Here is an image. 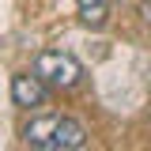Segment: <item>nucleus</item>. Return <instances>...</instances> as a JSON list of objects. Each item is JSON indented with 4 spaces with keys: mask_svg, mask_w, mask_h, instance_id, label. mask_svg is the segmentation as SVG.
Returning a JSON list of instances; mask_svg holds the SVG:
<instances>
[{
    "mask_svg": "<svg viewBox=\"0 0 151 151\" xmlns=\"http://www.w3.org/2000/svg\"><path fill=\"white\" fill-rule=\"evenodd\" d=\"M30 72L45 87H53V91H72V87L83 83V64L72 53H64V49H42L34 57V68Z\"/></svg>",
    "mask_w": 151,
    "mask_h": 151,
    "instance_id": "nucleus-1",
    "label": "nucleus"
},
{
    "mask_svg": "<svg viewBox=\"0 0 151 151\" xmlns=\"http://www.w3.org/2000/svg\"><path fill=\"white\" fill-rule=\"evenodd\" d=\"M12 102L23 110H38V106L49 102V87L34 72H19V76H12Z\"/></svg>",
    "mask_w": 151,
    "mask_h": 151,
    "instance_id": "nucleus-2",
    "label": "nucleus"
},
{
    "mask_svg": "<svg viewBox=\"0 0 151 151\" xmlns=\"http://www.w3.org/2000/svg\"><path fill=\"white\" fill-rule=\"evenodd\" d=\"M57 125H60V113H38V117H30L23 125V140L34 151H49L53 136H57Z\"/></svg>",
    "mask_w": 151,
    "mask_h": 151,
    "instance_id": "nucleus-3",
    "label": "nucleus"
},
{
    "mask_svg": "<svg viewBox=\"0 0 151 151\" xmlns=\"http://www.w3.org/2000/svg\"><path fill=\"white\" fill-rule=\"evenodd\" d=\"M53 147H57V151H83V147H87V129H83L76 117H64V113H60Z\"/></svg>",
    "mask_w": 151,
    "mask_h": 151,
    "instance_id": "nucleus-4",
    "label": "nucleus"
},
{
    "mask_svg": "<svg viewBox=\"0 0 151 151\" xmlns=\"http://www.w3.org/2000/svg\"><path fill=\"white\" fill-rule=\"evenodd\" d=\"M76 15H79L83 27L102 30V27L110 23V4H106V0H76Z\"/></svg>",
    "mask_w": 151,
    "mask_h": 151,
    "instance_id": "nucleus-5",
    "label": "nucleus"
},
{
    "mask_svg": "<svg viewBox=\"0 0 151 151\" xmlns=\"http://www.w3.org/2000/svg\"><path fill=\"white\" fill-rule=\"evenodd\" d=\"M144 19H147V23H151V0H147V4H144Z\"/></svg>",
    "mask_w": 151,
    "mask_h": 151,
    "instance_id": "nucleus-6",
    "label": "nucleus"
},
{
    "mask_svg": "<svg viewBox=\"0 0 151 151\" xmlns=\"http://www.w3.org/2000/svg\"><path fill=\"white\" fill-rule=\"evenodd\" d=\"M49 151H57V147H49Z\"/></svg>",
    "mask_w": 151,
    "mask_h": 151,
    "instance_id": "nucleus-7",
    "label": "nucleus"
}]
</instances>
